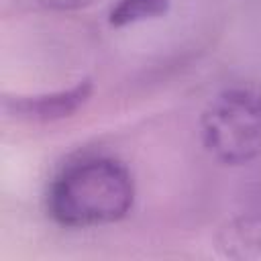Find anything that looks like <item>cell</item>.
Instances as JSON below:
<instances>
[{
	"label": "cell",
	"instance_id": "1",
	"mask_svg": "<svg viewBox=\"0 0 261 261\" xmlns=\"http://www.w3.org/2000/svg\"><path fill=\"white\" fill-rule=\"evenodd\" d=\"M135 184L128 167L110 155H82L53 177L47 190L49 216L69 228L112 224L128 214Z\"/></svg>",
	"mask_w": 261,
	"mask_h": 261
},
{
	"label": "cell",
	"instance_id": "4",
	"mask_svg": "<svg viewBox=\"0 0 261 261\" xmlns=\"http://www.w3.org/2000/svg\"><path fill=\"white\" fill-rule=\"evenodd\" d=\"M169 6V0H118L110 10V24L124 27L147 18L161 16Z\"/></svg>",
	"mask_w": 261,
	"mask_h": 261
},
{
	"label": "cell",
	"instance_id": "3",
	"mask_svg": "<svg viewBox=\"0 0 261 261\" xmlns=\"http://www.w3.org/2000/svg\"><path fill=\"white\" fill-rule=\"evenodd\" d=\"M92 92V84L88 80L80 82L77 86L57 92V94H47V96H31V98H6L4 100V110L6 114H14L16 118H27V120H53V118H63L77 110Z\"/></svg>",
	"mask_w": 261,
	"mask_h": 261
},
{
	"label": "cell",
	"instance_id": "2",
	"mask_svg": "<svg viewBox=\"0 0 261 261\" xmlns=\"http://www.w3.org/2000/svg\"><path fill=\"white\" fill-rule=\"evenodd\" d=\"M200 139L210 157L245 165L261 155V88L230 86L218 92L200 116Z\"/></svg>",
	"mask_w": 261,
	"mask_h": 261
},
{
	"label": "cell",
	"instance_id": "5",
	"mask_svg": "<svg viewBox=\"0 0 261 261\" xmlns=\"http://www.w3.org/2000/svg\"><path fill=\"white\" fill-rule=\"evenodd\" d=\"M35 4L49 8V10H57V12H73V10H84L92 4H96L98 0H33Z\"/></svg>",
	"mask_w": 261,
	"mask_h": 261
}]
</instances>
